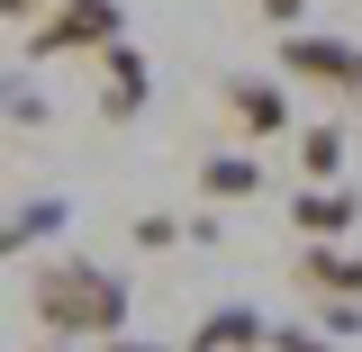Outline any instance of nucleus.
<instances>
[{"mask_svg":"<svg viewBox=\"0 0 362 352\" xmlns=\"http://www.w3.org/2000/svg\"><path fill=\"white\" fill-rule=\"evenodd\" d=\"M64 226H73V208H64L54 190H45V199H28V208H9V217H0V262H18L28 244H54Z\"/></svg>","mask_w":362,"mask_h":352,"instance_id":"9","label":"nucleus"},{"mask_svg":"<svg viewBox=\"0 0 362 352\" xmlns=\"http://www.w3.org/2000/svg\"><path fill=\"white\" fill-rule=\"evenodd\" d=\"M100 352H163V344H145V334H109Z\"/></svg>","mask_w":362,"mask_h":352,"instance_id":"17","label":"nucleus"},{"mask_svg":"<svg viewBox=\"0 0 362 352\" xmlns=\"http://www.w3.org/2000/svg\"><path fill=\"white\" fill-rule=\"evenodd\" d=\"M145 99H154V63L118 37L109 54H100V118H109V127H127V118H145Z\"/></svg>","mask_w":362,"mask_h":352,"instance_id":"4","label":"nucleus"},{"mask_svg":"<svg viewBox=\"0 0 362 352\" xmlns=\"http://www.w3.org/2000/svg\"><path fill=\"white\" fill-rule=\"evenodd\" d=\"M354 217H362V199L335 181V190H299L290 199V226H299V244H344L354 235Z\"/></svg>","mask_w":362,"mask_h":352,"instance_id":"6","label":"nucleus"},{"mask_svg":"<svg viewBox=\"0 0 362 352\" xmlns=\"http://www.w3.org/2000/svg\"><path fill=\"white\" fill-rule=\"evenodd\" d=\"M299 172H308V190H335L344 181V127H308L299 135Z\"/></svg>","mask_w":362,"mask_h":352,"instance_id":"11","label":"nucleus"},{"mask_svg":"<svg viewBox=\"0 0 362 352\" xmlns=\"http://www.w3.org/2000/svg\"><path fill=\"white\" fill-rule=\"evenodd\" d=\"M199 190H209L218 208H235V199H263V154H209V163H199Z\"/></svg>","mask_w":362,"mask_h":352,"instance_id":"10","label":"nucleus"},{"mask_svg":"<svg viewBox=\"0 0 362 352\" xmlns=\"http://www.w3.org/2000/svg\"><path fill=\"white\" fill-rule=\"evenodd\" d=\"M263 344H272V316L245 308V298H226V308H209L199 325H190L181 352H263Z\"/></svg>","mask_w":362,"mask_h":352,"instance_id":"5","label":"nucleus"},{"mask_svg":"<svg viewBox=\"0 0 362 352\" xmlns=\"http://www.w3.org/2000/svg\"><path fill=\"white\" fill-rule=\"evenodd\" d=\"M28 352H73V344H28Z\"/></svg>","mask_w":362,"mask_h":352,"instance_id":"18","label":"nucleus"},{"mask_svg":"<svg viewBox=\"0 0 362 352\" xmlns=\"http://www.w3.org/2000/svg\"><path fill=\"white\" fill-rule=\"evenodd\" d=\"M308 325L326 344H344V334H362V298H308Z\"/></svg>","mask_w":362,"mask_h":352,"instance_id":"12","label":"nucleus"},{"mask_svg":"<svg viewBox=\"0 0 362 352\" xmlns=\"http://www.w3.org/2000/svg\"><path fill=\"white\" fill-rule=\"evenodd\" d=\"M290 280L308 298H362V253H344V244H299Z\"/></svg>","mask_w":362,"mask_h":352,"instance_id":"8","label":"nucleus"},{"mask_svg":"<svg viewBox=\"0 0 362 352\" xmlns=\"http://www.w3.org/2000/svg\"><path fill=\"white\" fill-rule=\"evenodd\" d=\"M254 9H263L272 28H281V37H290V28H299V9H308V0H254Z\"/></svg>","mask_w":362,"mask_h":352,"instance_id":"15","label":"nucleus"},{"mask_svg":"<svg viewBox=\"0 0 362 352\" xmlns=\"http://www.w3.org/2000/svg\"><path fill=\"white\" fill-rule=\"evenodd\" d=\"M226 118L245 135H281L290 127V90L272 82V73H235V82H226Z\"/></svg>","mask_w":362,"mask_h":352,"instance_id":"7","label":"nucleus"},{"mask_svg":"<svg viewBox=\"0 0 362 352\" xmlns=\"http://www.w3.org/2000/svg\"><path fill=\"white\" fill-rule=\"evenodd\" d=\"M263 352H335V344L317 334L308 316H290V325H272V344H263Z\"/></svg>","mask_w":362,"mask_h":352,"instance_id":"14","label":"nucleus"},{"mask_svg":"<svg viewBox=\"0 0 362 352\" xmlns=\"http://www.w3.org/2000/svg\"><path fill=\"white\" fill-rule=\"evenodd\" d=\"M281 73L335 90V99H362V45L354 37H317V28H290V37H281Z\"/></svg>","mask_w":362,"mask_h":352,"instance_id":"3","label":"nucleus"},{"mask_svg":"<svg viewBox=\"0 0 362 352\" xmlns=\"http://www.w3.org/2000/svg\"><path fill=\"white\" fill-rule=\"evenodd\" d=\"M45 9H54V0H0V18H28V28H37Z\"/></svg>","mask_w":362,"mask_h":352,"instance_id":"16","label":"nucleus"},{"mask_svg":"<svg viewBox=\"0 0 362 352\" xmlns=\"http://www.w3.org/2000/svg\"><path fill=\"white\" fill-rule=\"evenodd\" d=\"M127 235L145 244V253H173V244H181V217H163V208H145V217H136Z\"/></svg>","mask_w":362,"mask_h":352,"instance_id":"13","label":"nucleus"},{"mask_svg":"<svg viewBox=\"0 0 362 352\" xmlns=\"http://www.w3.org/2000/svg\"><path fill=\"white\" fill-rule=\"evenodd\" d=\"M127 280L109 262H45L28 280V316H37L45 344H109V334H127Z\"/></svg>","mask_w":362,"mask_h":352,"instance_id":"1","label":"nucleus"},{"mask_svg":"<svg viewBox=\"0 0 362 352\" xmlns=\"http://www.w3.org/2000/svg\"><path fill=\"white\" fill-rule=\"evenodd\" d=\"M127 37V9L118 0H54L37 28H28V63H54V54H109Z\"/></svg>","mask_w":362,"mask_h":352,"instance_id":"2","label":"nucleus"}]
</instances>
